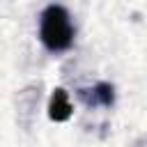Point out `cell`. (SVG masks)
<instances>
[{
    "label": "cell",
    "instance_id": "cell-1",
    "mask_svg": "<svg viewBox=\"0 0 147 147\" xmlns=\"http://www.w3.org/2000/svg\"><path fill=\"white\" fill-rule=\"evenodd\" d=\"M76 28L71 14L62 5H48L39 16V41L51 53H62L71 48Z\"/></svg>",
    "mask_w": 147,
    "mask_h": 147
},
{
    "label": "cell",
    "instance_id": "cell-2",
    "mask_svg": "<svg viewBox=\"0 0 147 147\" xmlns=\"http://www.w3.org/2000/svg\"><path fill=\"white\" fill-rule=\"evenodd\" d=\"M78 94L87 106H113L115 101V90L108 83H99L90 90H78Z\"/></svg>",
    "mask_w": 147,
    "mask_h": 147
},
{
    "label": "cell",
    "instance_id": "cell-3",
    "mask_svg": "<svg viewBox=\"0 0 147 147\" xmlns=\"http://www.w3.org/2000/svg\"><path fill=\"white\" fill-rule=\"evenodd\" d=\"M71 113H74V106H71L69 94H67L62 87H57V90L53 92V96H51V103H48V115H51V119L64 122V119L71 117Z\"/></svg>",
    "mask_w": 147,
    "mask_h": 147
}]
</instances>
